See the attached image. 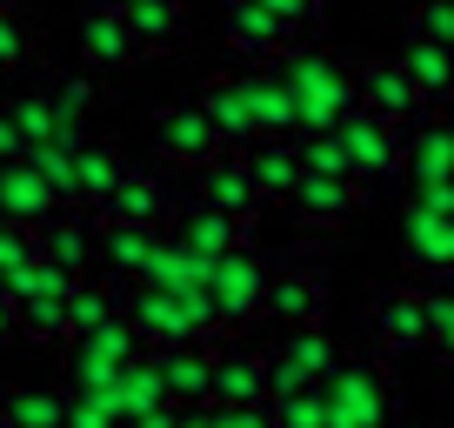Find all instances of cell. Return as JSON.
<instances>
[{
  "mask_svg": "<svg viewBox=\"0 0 454 428\" xmlns=\"http://www.w3.org/2000/svg\"><path fill=\"white\" fill-rule=\"evenodd\" d=\"M114 401H121V422H134V415H147V408H168V375H160V361L154 355H141V361H128L121 369V388H114Z\"/></svg>",
  "mask_w": 454,
  "mask_h": 428,
  "instance_id": "29",
  "label": "cell"
},
{
  "mask_svg": "<svg viewBox=\"0 0 454 428\" xmlns=\"http://www.w3.org/2000/svg\"><path fill=\"white\" fill-rule=\"evenodd\" d=\"M355 87H361V107H374V115L395 121V128H414V121L427 115L421 87H414V74L401 67V60H361Z\"/></svg>",
  "mask_w": 454,
  "mask_h": 428,
  "instance_id": "9",
  "label": "cell"
},
{
  "mask_svg": "<svg viewBox=\"0 0 454 428\" xmlns=\"http://www.w3.org/2000/svg\"><path fill=\"white\" fill-rule=\"evenodd\" d=\"M128 314L141 321L147 348H181V342H207V335H200V321L187 314V301L174 295V288L134 281V288H128Z\"/></svg>",
  "mask_w": 454,
  "mask_h": 428,
  "instance_id": "10",
  "label": "cell"
},
{
  "mask_svg": "<svg viewBox=\"0 0 454 428\" xmlns=\"http://www.w3.org/2000/svg\"><path fill=\"white\" fill-rule=\"evenodd\" d=\"M340 141H348V155H355L361 181H395L401 161H408V128L381 121L374 107H355V115L340 121Z\"/></svg>",
  "mask_w": 454,
  "mask_h": 428,
  "instance_id": "7",
  "label": "cell"
},
{
  "mask_svg": "<svg viewBox=\"0 0 454 428\" xmlns=\"http://www.w3.org/2000/svg\"><path fill=\"white\" fill-rule=\"evenodd\" d=\"M408 34H427V41L454 47V0H414V14H408Z\"/></svg>",
  "mask_w": 454,
  "mask_h": 428,
  "instance_id": "40",
  "label": "cell"
},
{
  "mask_svg": "<svg viewBox=\"0 0 454 428\" xmlns=\"http://www.w3.org/2000/svg\"><path fill=\"white\" fill-rule=\"evenodd\" d=\"M128 428H181V401H168V408H147V415H134Z\"/></svg>",
  "mask_w": 454,
  "mask_h": 428,
  "instance_id": "49",
  "label": "cell"
},
{
  "mask_svg": "<svg viewBox=\"0 0 454 428\" xmlns=\"http://www.w3.org/2000/svg\"><path fill=\"white\" fill-rule=\"evenodd\" d=\"M134 54H141L134 20L121 14V7H107V0H87V14H81V60H94V67H134Z\"/></svg>",
  "mask_w": 454,
  "mask_h": 428,
  "instance_id": "13",
  "label": "cell"
},
{
  "mask_svg": "<svg viewBox=\"0 0 454 428\" xmlns=\"http://www.w3.org/2000/svg\"><path fill=\"white\" fill-rule=\"evenodd\" d=\"M261 7H274V14H281L287 28H294V34L321 28V0H261Z\"/></svg>",
  "mask_w": 454,
  "mask_h": 428,
  "instance_id": "46",
  "label": "cell"
},
{
  "mask_svg": "<svg viewBox=\"0 0 454 428\" xmlns=\"http://www.w3.org/2000/svg\"><path fill=\"white\" fill-rule=\"evenodd\" d=\"M0 81H7V67H0Z\"/></svg>",
  "mask_w": 454,
  "mask_h": 428,
  "instance_id": "54",
  "label": "cell"
},
{
  "mask_svg": "<svg viewBox=\"0 0 454 428\" xmlns=\"http://www.w3.org/2000/svg\"><path fill=\"white\" fill-rule=\"evenodd\" d=\"M154 248H160V228H141V221H100V261H107V274L114 281H141L147 274V261H154Z\"/></svg>",
  "mask_w": 454,
  "mask_h": 428,
  "instance_id": "23",
  "label": "cell"
},
{
  "mask_svg": "<svg viewBox=\"0 0 454 428\" xmlns=\"http://www.w3.org/2000/svg\"><path fill=\"white\" fill-rule=\"evenodd\" d=\"M160 375H168V395L181 401V408H200V401H214V355L200 342H181V348H154Z\"/></svg>",
  "mask_w": 454,
  "mask_h": 428,
  "instance_id": "20",
  "label": "cell"
},
{
  "mask_svg": "<svg viewBox=\"0 0 454 428\" xmlns=\"http://www.w3.org/2000/svg\"><path fill=\"white\" fill-rule=\"evenodd\" d=\"M327 314V281L314 268H274L268 281V321L301 329V321H321Z\"/></svg>",
  "mask_w": 454,
  "mask_h": 428,
  "instance_id": "17",
  "label": "cell"
},
{
  "mask_svg": "<svg viewBox=\"0 0 454 428\" xmlns=\"http://www.w3.org/2000/svg\"><path fill=\"white\" fill-rule=\"evenodd\" d=\"M128 20H134V41H141V54H160V47L181 41L187 7H181V0H141V7H128Z\"/></svg>",
  "mask_w": 454,
  "mask_h": 428,
  "instance_id": "30",
  "label": "cell"
},
{
  "mask_svg": "<svg viewBox=\"0 0 454 428\" xmlns=\"http://www.w3.org/2000/svg\"><path fill=\"white\" fill-rule=\"evenodd\" d=\"M401 261L427 288H454V214L408 201V214H401Z\"/></svg>",
  "mask_w": 454,
  "mask_h": 428,
  "instance_id": "5",
  "label": "cell"
},
{
  "mask_svg": "<svg viewBox=\"0 0 454 428\" xmlns=\"http://www.w3.org/2000/svg\"><path fill=\"white\" fill-rule=\"evenodd\" d=\"M47 94H54V107L67 121H87V107H94V81H87V74H60Z\"/></svg>",
  "mask_w": 454,
  "mask_h": 428,
  "instance_id": "42",
  "label": "cell"
},
{
  "mask_svg": "<svg viewBox=\"0 0 454 428\" xmlns=\"http://www.w3.org/2000/svg\"><path fill=\"white\" fill-rule=\"evenodd\" d=\"M268 281L274 268L254 255V248H234V255L214 261V308H221V329H247L254 314H268Z\"/></svg>",
  "mask_w": 454,
  "mask_h": 428,
  "instance_id": "4",
  "label": "cell"
},
{
  "mask_svg": "<svg viewBox=\"0 0 454 428\" xmlns=\"http://www.w3.org/2000/svg\"><path fill=\"white\" fill-rule=\"evenodd\" d=\"M67 395H74V388H67ZM67 428H128V422H121V401H114V395H74Z\"/></svg>",
  "mask_w": 454,
  "mask_h": 428,
  "instance_id": "41",
  "label": "cell"
},
{
  "mask_svg": "<svg viewBox=\"0 0 454 428\" xmlns=\"http://www.w3.org/2000/svg\"><path fill=\"white\" fill-rule=\"evenodd\" d=\"M200 201H214V208H227V214H241V221H254V214L268 208V194H261L247 155H234V147H221V155L200 168Z\"/></svg>",
  "mask_w": 454,
  "mask_h": 428,
  "instance_id": "11",
  "label": "cell"
},
{
  "mask_svg": "<svg viewBox=\"0 0 454 428\" xmlns=\"http://www.w3.org/2000/svg\"><path fill=\"white\" fill-rule=\"evenodd\" d=\"M141 281H154V288H174V295H194V288H207V281H214V255H194L187 242H160Z\"/></svg>",
  "mask_w": 454,
  "mask_h": 428,
  "instance_id": "28",
  "label": "cell"
},
{
  "mask_svg": "<svg viewBox=\"0 0 454 428\" xmlns=\"http://www.w3.org/2000/svg\"><path fill=\"white\" fill-rule=\"evenodd\" d=\"M287 208H294L301 221H314V228H340V221L361 208V181H355V174H314L308 168Z\"/></svg>",
  "mask_w": 454,
  "mask_h": 428,
  "instance_id": "16",
  "label": "cell"
},
{
  "mask_svg": "<svg viewBox=\"0 0 454 428\" xmlns=\"http://www.w3.org/2000/svg\"><path fill=\"white\" fill-rule=\"evenodd\" d=\"M214 401H274L268 355H254V348H221V355H214Z\"/></svg>",
  "mask_w": 454,
  "mask_h": 428,
  "instance_id": "24",
  "label": "cell"
},
{
  "mask_svg": "<svg viewBox=\"0 0 454 428\" xmlns=\"http://www.w3.org/2000/svg\"><path fill=\"white\" fill-rule=\"evenodd\" d=\"M327 428H395V375L381 369V355H340V369L327 375Z\"/></svg>",
  "mask_w": 454,
  "mask_h": 428,
  "instance_id": "2",
  "label": "cell"
},
{
  "mask_svg": "<svg viewBox=\"0 0 454 428\" xmlns=\"http://www.w3.org/2000/svg\"><path fill=\"white\" fill-rule=\"evenodd\" d=\"M368 329L381 355H421L434 342V314H427V288H381L368 301Z\"/></svg>",
  "mask_w": 454,
  "mask_h": 428,
  "instance_id": "3",
  "label": "cell"
},
{
  "mask_svg": "<svg viewBox=\"0 0 454 428\" xmlns=\"http://www.w3.org/2000/svg\"><path fill=\"white\" fill-rule=\"evenodd\" d=\"M121 174H128L121 147H107V141H87V147H81V208H107V194L121 187Z\"/></svg>",
  "mask_w": 454,
  "mask_h": 428,
  "instance_id": "31",
  "label": "cell"
},
{
  "mask_svg": "<svg viewBox=\"0 0 454 428\" xmlns=\"http://www.w3.org/2000/svg\"><path fill=\"white\" fill-rule=\"evenodd\" d=\"M181 428H214V401H200V408H181Z\"/></svg>",
  "mask_w": 454,
  "mask_h": 428,
  "instance_id": "51",
  "label": "cell"
},
{
  "mask_svg": "<svg viewBox=\"0 0 454 428\" xmlns=\"http://www.w3.org/2000/svg\"><path fill=\"white\" fill-rule=\"evenodd\" d=\"M281 355L301 361L314 382H327V375L340 369V348H334V335H327L321 321H301V329H287V335H281Z\"/></svg>",
  "mask_w": 454,
  "mask_h": 428,
  "instance_id": "32",
  "label": "cell"
},
{
  "mask_svg": "<svg viewBox=\"0 0 454 428\" xmlns=\"http://www.w3.org/2000/svg\"><path fill=\"white\" fill-rule=\"evenodd\" d=\"M401 67L414 74V87H421L427 107H454V47L427 41V34H408V47H401Z\"/></svg>",
  "mask_w": 454,
  "mask_h": 428,
  "instance_id": "22",
  "label": "cell"
},
{
  "mask_svg": "<svg viewBox=\"0 0 454 428\" xmlns=\"http://www.w3.org/2000/svg\"><path fill=\"white\" fill-rule=\"evenodd\" d=\"M107 7H121V14H128V7H141V0H107Z\"/></svg>",
  "mask_w": 454,
  "mask_h": 428,
  "instance_id": "52",
  "label": "cell"
},
{
  "mask_svg": "<svg viewBox=\"0 0 454 428\" xmlns=\"http://www.w3.org/2000/svg\"><path fill=\"white\" fill-rule=\"evenodd\" d=\"M67 408H74V395L54 382H20L14 395H0V415L14 428H67Z\"/></svg>",
  "mask_w": 454,
  "mask_h": 428,
  "instance_id": "27",
  "label": "cell"
},
{
  "mask_svg": "<svg viewBox=\"0 0 454 428\" xmlns=\"http://www.w3.org/2000/svg\"><path fill=\"white\" fill-rule=\"evenodd\" d=\"M20 60H34V34L0 7V67H20Z\"/></svg>",
  "mask_w": 454,
  "mask_h": 428,
  "instance_id": "44",
  "label": "cell"
},
{
  "mask_svg": "<svg viewBox=\"0 0 454 428\" xmlns=\"http://www.w3.org/2000/svg\"><path fill=\"white\" fill-rule=\"evenodd\" d=\"M20 335H27V342H74L67 295H34V301H20Z\"/></svg>",
  "mask_w": 454,
  "mask_h": 428,
  "instance_id": "35",
  "label": "cell"
},
{
  "mask_svg": "<svg viewBox=\"0 0 454 428\" xmlns=\"http://www.w3.org/2000/svg\"><path fill=\"white\" fill-rule=\"evenodd\" d=\"M281 81H287V94H294V107H301V134H334L340 121L361 107L355 74L340 67L334 54H321V47L281 54Z\"/></svg>",
  "mask_w": 454,
  "mask_h": 428,
  "instance_id": "1",
  "label": "cell"
},
{
  "mask_svg": "<svg viewBox=\"0 0 454 428\" xmlns=\"http://www.w3.org/2000/svg\"><path fill=\"white\" fill-rule=\"evenodd\" d=\"M408 187H427V181H454V121H414L408 128V161H401Z\"/></svg>",
  "mask_w": 454,
  "mask_h": 428,
  "instance_id": "18",
  "label": "cell"
},
{
  "mask_svg": "<svg viewBox=\"0 0 454 428\" xmlns=\"http://www.w3.org/2000/svg\"><path fill=\"white\" fill-rule=\"evenodd\" d=\"M247 168H254V181H261L268 201H294L308 161H301V141H287V134H261V141L247 147Z\"/></svg>",
  "mask_w": 454,
  "mask_h": 428,
  "instance_id": "19",
  "label": "cell"
},
{
  "mask_svg": "<svg viewBox=\"0 0 454 428\" xmlns=\"http://www.w3.org/2000/svg\"><path fill=\"white\" fill-rule=\"evenodd\" d=\"M34 255H41V234L20 228V221H0V274L20 268V261H34Z\"/></svg>",
  "mask_w": 454,
  "mask_h": 428,
  "instance_id": "43",
  "label": "cell"
},
{
  "mask_svg": "<svg viewBox=\"0 0 454 428\" xmlns=\"http://www.w3.org/2000/svg\"><path fill=\"white\" fill-rule=\"evenodd\" d=\"M241 87H247V107H254L261 134H287V141H301V107H294V94H287L281 74L247 67V74H241Z\"/></svg>",
  "mask_w": 454,
  "mask_h": 428,
  "instance_id": "26",
  "label": "cell"
},
{
  "mask_svg": "<svg viewBox=\"0 0 454 428\" xmlns=\"http://www.w3.org/2000/svg\"><path fill=\"white\" fill-rule=\"evenodd\" d=\"M414 201H421V208H434V214H454V181H427V187H414Z\"/></svg>",
  "mask_w": 454,
  "mask_h": 428,
  "instance_id": "48",
  "label": "cell"
},
{
  "mask_svg": "<svg viewBox=\"0 0 454 428\" xmlns=\"http://www.w3.org/2000/svg\"><path fill=\"white\" fill-rule=\"evenodd\" d=\"M301 161H308L314 174H355V155H348L340 128L334 134H301ZM355 181H361V174H355Z\"/></svg>",
  "mask_w": 454,
  "mask_h": 428,
  "instance_id": "38",
  "label": "cell"
},
{
  "mask_svg": "<svg viewBox=\"0 0 454 428\" xmlns=\"http://www.w3.org/2000/svg\"><path fill=\"white\" fill-rule=\"evenodd\" d=\"M60 208H67V201L47 187V174L34 168V161H7V168H0V221L41 228V221H54Z\"/></svg>",
  "mask_w": 454,
  "mask_h": 428,
  "instance_id": "12",
  "label": "cell"
},
{
  "mask_svg": "<svg viewBox=\"0 0 454 428\" xmlns=\"http://www.w3.org/2000/svg\"><path fill=\"white\" fill-rule=\"evenodd\" d=\"M27 161L47 174V187H54L67 208H81V155L74 147H60V141H41V147H27Z\"/></svg>",
  "mask_w": 454,
  "mask_h": 428,
  "instance_id": "34",
  "label": "cell"
},
{
  "mask_svg": "<svg viewBox=\"0 0 454 428\" xmlns=\"http://www.w3.org/2000/svg\"><path fill=\"white\" fill-rule=\"evenodd\" d=\"M34 234H41V255H47V261H60L67 274H87V261L100 255V234L81 221V208H60L54 221H41Z\"/></svg>",
  "mask_w": 454,
  "mask_h": 428,
  "instance_id": "25",
  "label": "cell"
},
{
  "mask_svg": "<svg viewBox=\"0 0 454 428\" xmlns=\"http://www.w3.org/2000/svg\"><path fill=\"white\" fill-rule=\"evenodd\" d=\"M274 428H327V388L308 382L294 395H281L274 401Z\"/></svg>",
  "mask_w": 454,
  "mask_h": 428,
  "instance_id": "36",
  "label": "cell"
},
{
  "mask_svg": "<svg viewBox=\"0 0 454 428\" xmlns=\"http://www.w3.org/2000/svg\"><path fill=\"white\" fill-rule=\"evenodd\" d=\"M221 34L241 60H281L301 47V34L274 7H261V0H221Z\"/></svg>",
  "mask_w": 454,
  "mask_h": 428,
  "instance_id": "6",
  "label": "cell"
},
{
  "mask_svg": "<svg viewBox=\"0 0 454 428\" xmlns=\"http://www.w3.org/2000/svg\"><path fill=\"white\" fill-rule=\"evenodd\" d=\"M0 428H14V422H7V415H0Z\"/></svg>",
  "mask_w": 454,
  "mask_h": 428,
  "instance_id": "53",
  "label": "cell"
},
{
  "mask_svg": "<svg viewBox=\"0 0 454 428\" xmlns=\"http://www.w3.org/2000/svg\"><path fill=\"white\" fill-rule=\"evenodd\" d=\"M154 147L168 161H181V168H207L227 141H221V128L207 121L200 100H168V107L154 115Z\"/></svg>",
  "mask_w": 454,
  "mask_h": 428,
  "instance_id": "8",
  "label": "cell"
},
{
  "mask_svg": "<svg viewBox=\"0 0 454 428\" xmlns=\"http://www.w3.org/2000/svg\"><path fill=\"white\" fill-rule=\"evenodd\" d=\"M247 234H254V221H241V214L214 208V201H194V208L174 221V242H187L194 255H234V248H247Z\"/></svg>",
  "mask_w": 454,
  "mask_h": 428,
  "instance_id": "15",
  "label": "cell"
},
{
  "mask_svg": "<svg viewBox=\"0 0 454 428\" xmlns=\"http://www.w3.org/2000/svg\"><path fill=\"white\" fill-rule=\"evenodd\" d=\"M200 107H207V121L221 128V141L234 147V155H247V147L261 141V121H254V107H247L241 74H214V81L200 87Z\"/></svg>",
  "mask_w": 454,
  "mask_h": 428,
  "instance_id": "14",
  "label": "cell"
},
{
  "mask_svg": "<svg viewBox=\"0 0 454 428\" xmlns=\"http://www.w3.org/2000/svg\"><path fill=\"white\" fill-rule=\"evenodd\" d=\"M121 308H128V288H121V281H74V295H67L74 335L100 329V321H107V314H121Z\"/></svg>",
  "mask_w": 454,
  "mask_h": 428,
  "instance_id": "33",
  "label": "cell"
},
{
  "mask_svg": "<svg viewBox=\"0 0 454 428\" xmlns=\"http://www.w3.org/2000/svg\"><path fill=\"white\" fill-rule=\"evenodd\" d=\"M268 382H274V401H281V395H294V388H308L314 375L301 369V361H287L281 348H274V355H268Z\"/></svg>",
  "mask_w": 454,
  "mask_h": 428,
  "instance_id": "45",
  "label": "cell"
},
{
  "mask_svg": "<svg viewBox=\"0 0 454 428\" xmlns=\"http://www.w3.org/2000/svg\"><path fill=\"white\" fill-rule=\"evenodd\" d=\"M14 335H20V301H7V295H0V348L14 342Z\"/></svg>",
  "mask_w": 454,
  "mask_h": 428,
  "instance_id": "50",
  "label": "cell"
},
{
  "mask_svg": "<svg viewBox=\"0 0 454 428\" xmlns=\"http://www.w3.org/2000/svg\"><path fill=\"white\" fill-rule=\"evenodd\" d=\"M7 161H27V134H20L14 107L0 100V168H7Z\"/></svg>",
  "mask_w": 454,
  "mask_h": 428,
  "instance_id": "47",
  "label": "cell"
},
{
  "mask_svg": "<svg viewBox=\"0 0 454 428\" xmlns=\"http://www.w3.org/2000/svg\"><path fill=\"white\" fill-rule=\"evenodd\" d=\"M168 208H174L168 187H160L147 168H128V174H121V187L107 194V208H100V221H141V228H160Z\"/></svg>",
  "mask_w": 454,
  "mask_h": 428,
  "instance_id": "21",
  "label": "cell"
},
{
  "mask_svg": "<svg viewBox=\"0 0 454 428\" xmlns=\"http://www.w3.org/2000/svg\"><path fill=\"white\" fill-rule=\"evenodd\" d=\"M7 107H14V121H20V134H27V147L54 141V128H60L54 94H20V100H7Z\"/></svg>",
  "mask_w": 454,
  "mask_h": 428,
  "instance_id": "37",
  "label": "cell"
},
{
  "mask_svg": "<svg viewBox=\"0 0 454 428\" xmlns=\"http://www.w3.org/2000/svg\"><path fill=\"white\" fill-rule=\"evenodd\" d=\"M427 314H434V361L454 369V288H427Z\"/></svg>",
  "mask_w": 454,
  "mask_h": 428,
  "instance_id": "39",
  "label": "cell"
}]
</instances>
